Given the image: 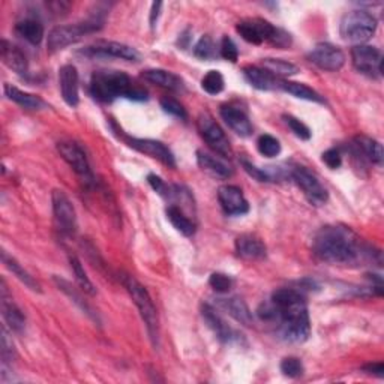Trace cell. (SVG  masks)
<instances>
[{
  "mask_svg": "<svg viewBox=\"0 0 384 384\" xmlns=\"http://www.w3.org/2000/svg\"><path fill=\"white\" fill-rule=\"evenodd\" d=\"M312 252L316 257L329 264L357 266L366 261H374V255L366 243L356 233L344 225H324L312 240Z\"/></svg>",
  "mask_w": 384,
  "mask_h": 384,
  "instance_id": "cell-1",
  "label": "cell"
},
{
  "mask_svg": "<svg viewBox=\"0 0 384 384\" xmlns=\"http://www.w3.org/2000/svg\"><path fill=\"white\" fill-rule=\"evenodd\" d=\"M272 323L285 341L304 342L311 335V320L305 296L296 288H279L272 295Z\"/></svg>",
  "mask_w": 384,
  "mask_h": 384,
  "instance_id": "cell-2",
  "label": "cell"
},
{
  "mask_svg": "<svg viewBox=\"0 0 384 384\" xmlns=\"http://www.w3.org/2000/svg\"><path fill=\"white\" fill-rule=\"evenodd\" d=\"M90 92L93 98L102 102H111L118 98L131 101H146L147 92L120 71H98L92 75Z\"/></svg>",
  "mask_w": 384,
  "mask_h": 384,
  "instance_id": "cell-3",
  "label": "cell"
},
{
  "mask_svg": "<svg viewBox=\"0 0 384 384\" xmlns=\"http://www.w3.org/2000/svg\"><path fill=\"white\" fill-rule=\"evenodd\" d=\"M122 284L126 288V292L130 293L132 302L135 304L140 316H142L147 333L150 336V341L155 347H158L159 341V318H158V311L154 304L152 297H150L146 287L140 284L137 279L131 275H123L122 276Z\"/></svg>",
  "mask_w": 384,
  "mask_h": 384,
  "instance_id": "cell-4",
  "label": "cell"
},
{
  "mask_svg": "<svg viewBox=\"0 0 384 384\" xmlns=\"http://www.w3.org/2000/svg\"><path fill=\"white\" fill-rule=\"evenodd\" d=\"M377 30V18L369 14L368 11L362 9H356L347 13L342 20H341V26H340V33L342 39L347 42H353V44H364L366 42L372 35Z\"/></svg>",
  "mask_w": 384,
  "mask_h": 384,
  "instance_id": "cell-5",
  "label": "cell"
},
{
  "mask_svg": "<svg viewBox=\"0 0 384 384\" xmlns=\"http://www.w3.org/2000/svg\"><path fill=\"white\" fill-rule=\"evenodd\" d=\"M99 27H101V23L98 21H85V23H77V25L56 26L49 33L47 50H49V53L62 51L66 49V47L74 45L78 41L83 39L86 35L97 32Z\"/></svg>",
  "mask_w": 384,
  "mask_h": 384,
  "instance_id": "cell-6",
  "label": "cell"
},
{
  "mask_svg": "<svg viewBox=\"0 0 384 384\" xmlns=\"http://www.w3.org/2000/svg\"><path fill=\"white\" fill-rule=\"evenodd\" d=\"M197 128H199V132L204 142L211 146L218 155L224 158H230L233 155L228 137L211 114L202 113L199 116V119H197Z\"/></svg>",
  "mask_w": 384,
  "mask_h": 384,
  "instance_id": "cell-7",
  "label": "cell"
},
{
  "mask_svg": "<svg viewBox=\"0 0 384 384\" xmlns=\"http://www.w3.org/2000/svg\"><path fill=\"white\" fill-rule=\"evenodd\" d=\"M290 176L296 182L299 188L304 191L306 200L314 206H323L329 200V192L324 188L318 178L306 167H295L290 171Z\"/></svg>",
  "mask_w": 384,
  "mask_h": 384,
  "instance_id": "cell-8",
  "label": "cell"
},
{
  "mask_svg": "<svg viewBox=\"0 0 384 384\" xmlns=\"http://www.w3.org/2000/svg\"><path fill=\"white\" fill-rule=\"evenodd\" d=\"M53 215L57 228L62 235L73 236L77 231V212L73 202L62 190H54L51 194Z\"/></svg>",
  "mask_w": 384,
  "mask_h": 384,
  "instance_id": "cell-9",
  "label": "cell"
},
{
  "mask_svg": "<svg viewBox=\"0 0 384 384\" xmlns=\"http://www.w3.org/2000/svg\"><path fill=\"white\" fill-rule=\"evenodd\" d=\"M353 66L360 74L377 78L383 74V54L372 45L360 44L352 49Z\"/></svg>",
  "mask_w": 384,
  "mask_h": 384,
  "instance_id": "cell-10",
  "label": "cell"
},
{
  "mask_svg": "<svg viewBox=\"0 0 384 384\" xmlns=\"http://www.w3.org/2000/svg\"><path fill=\"white\" fill-rule=\"evenodd\" d=\"M122 137L123 142L135 149L137 152L147 155L154 159H158L162 164L170 167V168H176V159H174V155L171 150L164 144L158 142V140H150V138H135V137H128V135H119Z\"/></svg>",
  "mask_w": 384,
  "mask_h": 384,
  "instance_id": "cell-11",
  "label": "cell"
},
{
  "mask_svg": "<svg viewBox=\"0 0 384 384\" xmlns=\"http://www.w3.org/2000/svg\"><path fill=\"white\" fill-rule=\"evenodd\" d=\"M309 61L317 65L323 71L336 73L344 66L345 63V54L344 51L333 44L329 42H320L317 44L309 53Z\"/></svg>",
  "mask_w": 384,
  "mask_h": 384,
  "instance_id": "cell-12",
  "label": "cell"
},
{
  "mask_svg": "<svg viewBox=\"0 0 384 384\" xmlns=\"http://www.w3.org/2000/svg\"><path fill=\"white\" fill-rule=\"evenodd\" d=\"M236 30L243 41L254 45H260L263 42H271L276 32V27L272 23L263 18H247L239 23Z\"/></svg>",
  "mask_w": 384,
  "mask_h": 384,
  "instance_id": "cell-13",
  "label": "cell"
},
{
  "mask_svg": "<svg viewBox=\"0 0 384 384\" xmlns=\"http://www.w3.org/2000/svg\"><path fill=\"white\" fill-rule=\"evenodd\" d=\"M218 202L225 215L242 216L249 212V203L239 186L224 185L218 190Z\"/></svg>",
  "mask_w": 384,
  "mask_h": 384,
  "instance_id": "cell-14",
  "label": "cell"
},
{
  "mask_svg": "<svg viewBox=\"0 0 384 384\" xmlns=\"http://www.w3.org/2000/svg\"><path fill=\"white\" fill-rule=\"evenodd\" d=\"M57 150H59V154L65 159L66 164L71 167L80 178H83L87 182L93 180L89 159L85 154V150L81 149L77 143L61 142L59 144H57Z\"/></svg>",
  "mask_w": 384,
  "mask_h": 384,
  "instance_id": "cell-15",
  "label": "cell"
},
{
  "mask_svg": "<svg viewBox=\"0 0 384 384\" xmlns=\"http://www.w3.org/2000/svg\"><path fill=\"white\" fill-rule=\"evenodd\" d=\"M202 316L204 321L207 323L209 328L212 329V332L216 335V338L219 341H223L225 344L236 342L240 340V336L237 330H235L231 326L219 316V312L209 304L202 305Z\"/></svg>",
  "mask_w": 384,
  "mask_h": 384,
  "instance_id": "cell-16",
  "label": "cell"
},
{
  "mask_svg": "<svg viewBox=\"0 0 384 384\" xmlns=\"http://www.w3.org/2000/svg\"><path fill=\"white\" fill-rule=\"evenodd\" d=\"M86 53L92 56H104V57H118L128 62H138L140 54L132 47L116 42V41H98L86 49Z\"/></svg>",
  "mask_w": 384,
  "mask_h": 384,
  "instance_id": "cell-17",
  "label": "cell"
},
{
  "mask_svg": "<svg viewBox=\"0 0 384 384\" xmlns=\"http://www.w3.org/2000/svg\"><path fill=\"white\" fill-rule=\"evenodd\" d=\"M59 85L63 101L69 107L75 109L80 104V80L74 65H63L59 69Z\"/></svg>",
  "mask_w": 384,
  "mask_h": 384,
  "instance_id": "cell-18",
  "label": "cell"
},
{
  "mask_svg": "<svg viewBox=\"0 0 384 384\" xmlns=\"http://www.w3.org/2000/svg\"><path fill=\"white\" fill-rule=\"evenodd\" d=\"M219 114L233 132H236L240 137L252 135L254 128L245 111H242L233 106H223L219 110Z\"/></svg>",
  "mask_w": 384,
  "mask_h": 384,
  "instance_id": "cell-19",
  "label": "cell"
},
{
  "mask_svg": "<svg viewBox=\"0 0 384 384\" xmlns=\"http://www.w3.org/2000/svg\"><path fill=\"white\" fill-rule=\"evenodd\" d=\"M2 316L6 324L17 333H21L26 328V317L23 311L18 308L16 302L8 297V292L5 287V281H2Z\"/></svg>",
  "mask_w": 384,
  "mask_h": 384,
  "instance_id": "cell-20",
  "label": "cell"
},
{
  "mask_svg": "<svg viewBox=\"0 0 384 384\" xmlns=\"http://www.w3.org/2000/svg\"><path fill=\"white\" fill-rule=\"evenodd\" d=\"M216 305L224 309L230 317L235 318L237 323L243 324V326H252L254 318H252V312L249 309V306L247 305V302L237 297H227V299H218Z\"/></svg>",
  "mask_w": 384,
  "mask_h": 384,
  "instance_id": "cell-21",
  "label": "cell"
},
{
  "mask_svg": "<svg viewBox=\"0 0 384 384\" xmlns=\"http://www.w3.org/2000/svg\"><path fill=\"white\" fill-rule=\"evenodd\" d=\"M0 53H2L4 63L9 69H13L14 73H17L18 75H26L29 73L27 57L18 49L17 45L4 39L2 45H0Z\"/></svg>",
  "mask_w": 384,
  "mask_h": 384,
  "instance_id": "cell-22",
  "label": "cell"
},
{
  "mask_svg": "<svg viewBox=\"0 0 384 384\" xmlns=\"http://www.w3.org/2000/svg\"><path fill=\"white\" fill-rule=\"evenodd\" d=\"M236 252L245 260H261L266 257V245L254 235H242L236 239Z\"/></svg>",
  "mask_w": 384,
  "mask_h": 384,
  "instance_id": "cell-23",
  "label": "cell"
},
{
  "mask_svg": "<svg viewBox=\"0 0 384 384\" xmlns=\"http://www.w3.org/2000/svg\"><path fill=\"white\" fill-rule=\"evenodd\" d=\"M243 75L252 87L259 90H276L279 89V81H281V78H276L260 66H245L243 68Z\"/></svg>",
  "mask_w": 384,
  "mask_h": 384,
  "instance_id": "cell-24",
  "label": "cell"
},
{
  "mask_svg": "<svg viewBox=\"0 0 384 384\" xmlns=\"http://www.w3.org/2000/svg\"><path fill=\"white\" fill-rule=\"evenodd\" d=\"M197 162H199V166L203 171L212 174L215 178L228 179L233 176V168L225 161L212 154L204 152V150H199V152H197Z\"/></svg>",
  "mask_w": 384,
  "mask_h": 384,
  "instance_id": "cell-25",
  "label": "cell"
},
{
  "mask_svg": "<svg viewBox=\"0 0 384 384\" xmlns=\"http://www.w3.org/2000/svg\"><path fill=\"white\" fill-rule=\"evenodd\" d=\"M354 147L357 149L359 155H362L365 159L372 162V164H383V146L377 140L368 135H357L354 138Z\"/></svg>",
  "mask_w": 384,
  "mask_h": 384,
  "instance_id": "cell-26",
  "label": "cell"
},
{
  "mask_svg": "<svg viewBox=\"0 0 384 384\" xmlns=\"http://www.w3.org/2000/svg\"><path fill=\"white\" fill-rule=\"evenodd\" d=\"M142 77L149 81V83L166 87L168 90H182L183 89V81L179 75L173 74L166 69H147L142 74Z\"/></svg>",
  "mask_w": 384,
  "mask_h": 384,
  "instance_id": "cell-27",
  "label": "cell"
},
{
  "mask_svg": "<svg viewBox=\"0 0 384 384\" xmlns=\"http://www.w3.org/2000/svg\"><path fill=\"white\" fill-rule=\"evenodd\" d=\"M16 32L32 45H39L44 39V26L37 18H25L18 21Z\"/></svg>",
  "mask_w": 384,
  "mask_h": 384,
  "instance_id": "cell-28",
  "label": "cell"
},
{
  "mask_svg": "<svg viewBox=\"0 0 384 384\" xmlns=\"http://www.w3.org/2000/svg\"><path fill=\"white\" fill-rule=\"evenodd\" d=\"M279 89L290 93V95H293L295 98H299V99L324 104L323 97L317 90L311 89L309 86H306L304 83H297V81H288V80L283 78L281 81H279Z\"/></svg>",
  "mask_w": 384,
  "mask_h": 384,
  "instance_id": "cell-29",
  "label": "cell"
},
{
  "mask_svg": "<svg viewBox=\"0 0 384 384\" xmlns=\"http://www.w3.org/2000/svg\"><path fill=\"white\" fill-rule=\"evenodd\" d=\"M5 95L8 97V99L14 101L16 104H18L20 107L27 109V110H39L44 107V102L41 98L32 95V93H27L25 90H20L18 87L13 86V85H5L4 86Z\"/></svg>",
  "mask_w": 384,
  "mask_h": 384,
  "instance_id": "cell-30",
  "label": "cell"
},
{
  "mask_svg": "<svg viewBox=\"0 0 384 384\" xmlns=\"http://www.w3.org/2000/svg\"><path fill=\"white\" fill-rule=\"evenodd\" d=\"M167 218L170 223L173 224V227L176 228L179 233H182L183 236H192L195 233V224L191 221V218L185 213V211L182 207H179L178 204H170L167 207Z\"/></svg>",
  "mask_w": 384,
  "mask_h": 384,
  "instance_id": "cell-31",
  "label": "cell"
},
{
  "mask_svg": "<svg viewBox=\"0 0 384 384\" xmlns=\"http://www.w3.org/2000/svg\"><path fill=\"white\" fill-rule=\"evenodd\" d=\"M2 261L9 271L17 276L18 281L25 284L29 290H32V292H35V293H41L42 292L41 285H39V283L37 281V279H35L26 269H23L21 264L14 257L8 255V252H5V251L2 252Z\"/></svg>",
  "mask_w": 384,
  "mask_h": 384,
  "instance_id": "cell-32",
  "label": "cell"
},
{
  "mask_svg": "<svg viewBox=\"0 0 384 384\" xmlns=\"http://www.w3.org/2000/svg\"><path fill=\"white\" fill-rule=\"evenodd\" d=\"M54 283H56L57 287H59V290H62V292H63L68 297H71V299H73L74 304L78 305V306L81 308V311L86 312L92 320H95L97 323H99L97 312H93V309L90 308V305L87 304V302H86L83 297H81V295L77 293V290H75L71 284H69L68 281H65V279L59 278V276H54Z\"/></svg>",
  "mask_w": 384,
  "mask_h": 384,
  "instance_id": "cell-33",
  "label": "cell"
},
{
  "mask_svg": "<svg viewBox=\"0 0 384 384\" xmlns=\"http://www.w3.org/2000/svg\"><path fill=\"white\" fill-rule=\"evenodd\" d=\"M69 266H71L73 273L75 276V281L80 285V288L83 290L85 293H87L90 296H95L97 295V287L93 285V283L90 281V278L87 276L85 267H83V264H81V261H80V259L77 257V255H69Z\"/></svg>",
  "mask_w": 384,
  "mask_h": 384,
  "instance_id": "cell-34",
  "label": "cell"
},
{
  "mask_svg": "<svg viewBox=\"0 0 384 384\" xmlns=\"http://www.w3.org/2000/svg\"><path fill=\"white\" fill-rule=\"evenodd\" d=\"M263 68L276 78L281 80L283 77H290L299 73V68L295 63L283 59H263Z\"/></svg>",
  "mask_w": 384,
  "mask_h": 384,
  "instance_id": "cell-35",
  "label": "cell"
},
{
  "mask_svg": "<svg viewBox=\"0 0 384 384\" xmlns=\"http://www.w3.org/2000/svg\"><path fill=\"white\" fill-rule=\"evenodd\" d=\"M202 87L206 93H209V95H219L225 87L223 74L219 71H209L202 80Z\"/></svg>",
  "mask_w": 384,
  "mask_h": 384,
  "instance_id": "cell-36",
  "label": "cell"
},
{
  "mask_svg": "<svg viewBox=\"0 0 384 384\" xmlns=\"http://www.w3.org/2000/svg\"><path fill=\"white\" fill-rule=\"evenodd\" d=\"M257 147L259 152L266 158H275L281 154V143H279V140L269 134H264L259 138Z\"/></svg>",
  "mask_w": 384,
  "mask_h": 384,
  "instance_id": "cell-37",
  "label": "cell"
},
{
  "mask_svg": "<svg viewBox=\"0 0 384 384\" xmlns=\"http://www.w3.org/2000/svg\"><path fill=\"white\" fill-rule=\"evenodd\" d=\"M194 54H195V57H199V59H203V61H211L216 56L215 44L209 35H204V37H202L199 39V42L195 44Z\"/></svg>",
  "mask_w": 384,
  "mask_h": 384,
  "instance_id": "cell-38",
  "label": "cell"
},
{
  "mask_svg": "<svg viewBox=\"0 0 384 384\" xmlns=\"http://www.w3.org/2000/svg\"><path fill=\"white\" fill-rule=\"evenodd\" d=\"M281 372L288 378H299L304 376L305 368L297 357H285L281 362Z\"/></svg>",
  "mask_w": 384,
  "mask_h": 384,
  "instance_id": "cell-39",
  "label": "cell"
},
{
  "mask_svg": "<svg viewBox=\"0 0 384 384\" xmlns=\"http://www.w3.org/2000/svg\"><path fill=\"white\" fill-rule=\"evenodd\" d=\"M284 120H285L287 126L290 128V130H292V132H293L297 138L305 140V142H308V140L311 138L312 134H311L309 128H308L304 122L299 120L297 118H295V116H292V114H284Z\"/></svg>",
  "mask_w": 384,
  "mask_h": 384,
  "instance_id": "cell-40",
  "label": "cell"
},
{
  "mask_svg": "<svg viewBox=\"0 0 384 384\" xmlns=\"http://www.w3.org/2000/svg\"><path fill=\"white\" fill-rule=\"evenodd\" d=\"M161 107L162 110H164L167 114H171L174 116V118H178V119H182V120H186L188 119V113H186L185 107L182 106V104L176 99H173V98H162L161 99Z\"/></svg>",
  "mask_w": 384,
  "mask_h": 384,
  "instance_id": "cell-41",
  "label": "cell"
},
{
  "mask_svg": "<svg viewBox=\"0 0 384 384\" xmlns=\"http://www.w3.org/2000/svg\"><path fill=\"white\" fill-rule=\"evenodd\" d=\"M209 285H211L216 293L225 295L233 287V279L225 273L216 272V273H212L211 278H209Z\"/></svg>",
  "mask_w": 384,
  "mask_h": 384,
  "instance_id": "cell-42",
  "label": "cell"
},
{
  "mask_svg": "<svg viewBox=\"0 0 384 384\" xmlns=\"http://www.w3.org/2000/svg\"><path fill=\"white\" fill-rule=\"evenodd\" d=\"M219 53H221V56L224 57L225 61L233 62V63H236V62H237V59H239V50H237V45L235 44V41H233V39H231V38H228V37H224V38H223V41H221Z\"/></svg>",
  "mask_w": 384,
  "mask_h": 384,
  "instance_id": "cell-43",
  "label": "cell"
},
{
  "mask_svg": "<svg viewBox=\"0 0 384 384\" xmlns=\"http://www.w3.org/2000/svg\"><path fill=\"white\" fill-rule=\"evenodd\" d=\"M14 357H16L14 344H13V341L9 340V335H8L6 329L4 328V330H2V360H4V365L13 362Z\"/></svg>",
  "mask_w": 384,
  "mask_h": 384,
  "instance_id": "cell-44",
  "label": "cell"
},
{
  "mask_svg": "<svg viewBox=\"0 0 384 384\" xmlns=\"http://www.w3.org/2000/svg\"><path fill=\"white\" fill-rule=\"evenodd\" d=\"M242 167L243 170H245L251 178H254L255 180H259V182H271V178H269V174L266 173V170L263 168H259V167H255L252 166L251 162H248L247 159H242Z\"/></svg>",
  "mask_w": 384,
  "mask_h": 384,
  "instance_id": "cell-45",
  "label": "cell"
},
{
  "mask_svg": "<svg viewBox=\"0 0 384 384\" xmlns=\"http://www.w3.org/2000/svg\"><path fill=\"white\" fill-rule=\"evenodd\" d=\"M321 159H323L324 164L332 170H336L342 166V156L340 154V150H336V149L326 150V152L321 155Z\"/></svg>",
  "mask_w": 384,
  "mask_h": 384,
  "instance_id": "cell-46",
  "label": "cell"
},
{
  "mask_svg": "<svg viewBox=\"0 0 384 384\" xmlns=\"http://www.w3.org/2000/svg\"><path fill=\"white\" fill-rule=\"evenodd\" d=\"M147 182H149L150 186H152V190L156 194H159L161 197H166V199H167L168 191H170V186L164 180H162L159 176H156V174H149Z\"/></svg>",
  "mask_w": 384,
  "mask_h": 384,
  "instance_id": "cell-47",
  "label": "cell"
},
{
  "mask_svg": "<svg viewBox=\"0 0 384 384\" xmlns=\"http://www.w3.org/2000/svg\"><path fill=\"white\" fill-rule=\"evenodd\" d=\"M271 44L275 47H279V49H285V47H290V44H292V37H290V33H287L285 30L276 27V32L273 35V38L271 39Z\"/></svg>",
  "mask_w": 384,
  "mask_h": 384,
  "instance_id": "cell-48",
  "label": "cell"
},
{
  "mask_svg": "<svg viewBox=\"0 0 384 384\" xmlns=\"http://www.w3.org/2000/svg\"><path fill=\"white\" fill-rule=\"evenodd\" d=\"M364 371L368 372V374H371V376H377V377L381 378L384 376V365L381 362L369 364V365L364 366Z\"/></svg>",
  "mask_w": 384,
  "mask_h": 384,
  "instance_id": "cell-49",
  "label": "cell"
},
{
  "mask_svg": "<svg viewBox=\"0 0 384 384\" xmlns=\"http://www.w3.org/2000/svg\"><path fill=\"white\" fill-rule=\"evenodd\" d=\"M161 8H162L161 2L152 4V9H150V27H152V29H155V26H156V21H158V17H159V13H161Z\"/></svg>",
  "mask_w": 384,
  "mask_h": 384,
  "instance_id": "cell-50",
  "label": "cell"
}]
</instances>
